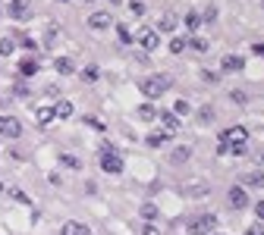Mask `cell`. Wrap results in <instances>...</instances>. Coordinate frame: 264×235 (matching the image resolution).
Masks as SVG:
<instances>
[{"instance_id": "obj_1", "label": "cell", "mask_w": 264, "mask_h": 235, "mask_svg": "<svg viewBox=\"0 0 264 235\" xmlns=\"http://www.w3.org/2000/svg\"><path fill=\"white\" fill-rule=\"evenodd\" d=\"M170 85H173V78H170V76H151V78H142V85H138V88H142L145 97H161Z\"/></svg>"}, {"instance_id": "obj_2", "label": "cell", "mask_w": 264, "mask_h": 235, "mask_svg": "<svg viewBox=\"0 0 264 235\" xmlns=\"http://www.w3.org/2000/svg\"><path fill=\"white\" fill-rule=\"evenodd\" d=\"M214 229H217V217H214V213H201V217H192V219H189V226H186L189 235H211Z\"/></svg>"}, {"instance_id": "obj_3", "label": "cell", "mask_w": 264, "mask_h": 235, "mask_svg": "<svg viewBox=\"0 0 264 235\" xmlns=\"http://www.w3.org/2000/svg\"><path fill=\"white\" fill-rule=\"evenodd\" d=\"M6 13H10L13 22H25V19H32V6H29V0H10Z\"/></svg>"}, {"instance_id": "obj_4", "label": "cell", "mask_w": 264, "mask_h": 235, "mask_svg": "<svg viewBox=\"0 0 264 235\" xmlns=\"http://www.w3.org/2000/svg\"><path fill=\"white\" fill-rule=\"evenodd\" d=\"M248 132L242 129V125H230V129L220 132V144H246Z\"/></svg>"}, {"instance_id": "obj_5", "label": "cell", "mask_w": 264, "mask_h": 235, "mask_svg": "<svg viewBox=\"0 0 264 235\" xmlns=\"http://www.w3.org/2000/svg\"><path fill=\"white\" fill-rule=\"evenodd\" d=\"M19 132H22V123H19L16 116H0V135L19 138Z\"/></svg>"}, {"instance_id": "obj_6", "label": "cell", "mask_w": 264, "mask_h": 235, "mask_svg": "<svg viewBox=\"0 0 264 235\" xmlns=\"http://www.w3.org/2000/svg\"><path fill=\"white\" fill-rule=\"evenodd\" d=\"M101 170L110 172V176H120V172H123V160L116 157V154H104V157H101Z\"/></svg>"}, {"instance_id": "obj_7", "label": "cell", "mask_w": 264, "mask_h": 235, "mask_svg": "<svg viewBox=\"0 0 264 235\" xmlns=\"http://www.w3.org/2000/svg\"><path fill=\"white\" fill-rule=\"evenodd\" d=\"M227 198H230V204H233V207H236V210H242V207H246V204H248V194H246V185H233V188H230V194H227Z\"/></svg>"}, {"instance_id": "obj_8", "label": "cell", "mask_w": 264, "mask_h": 235, "mask_svg": "<svg viewBox=\"0 0 264 235\" xmlns=\"http://www.w3.org/2000/svg\"><path fill=\"white\" fill-rule=\"evenodd\" d=\"M138 44H142L145 50H157L161 38H157V31H151V29H142V31H138Z\"/></svg>"}, {"instance_id": "obj_9", "label": "cell", "mask_w": 264, "mask_h": 235, "mask_svg": "<svg viewBox=\"0 0 264 235\" xmlns=\"http://www.w3.org/2000/svg\"><path fill=\"white\" fill-rule=\"evenodd\" d=\"M60 232H63V235H91V229H88L85 223H79V219H66Z\"/></svg>"}, {"instance_id": "obj_10", "label": "cell", "mask_w": 264, "mask_h": 235, "mask_svg": "<svg viewBox=\"0 0 264 235\" xmlns=\"http://www.w3.org/2000/svg\"><path fill=\"white\" fill-rule=\"evenodd\" d=\"M110 22H114V19H110V13H91L88 16V29H110Z\"/></svg>"}, {"instance_id": "obj_11", "label": "cell", "mask_w": 264, "mask_h": 235, "mask_svg": "<svg viewBox=\"0 0 264 235\" xmlns=\"http://www.w3.org/2000/svg\"><path fill=\"white\" fill-rule=\"evenodd\" d=\"M161 123H164V135H173V132L180 129V116H176V113H167V110H164L161 113Z\"/></svg>"}, {"instance_id": "obj_12", "label": "cell", "mask_w": 264, "mask_h": 235, "mask_svg": "<svg viewBox=\"0 0 264 235\" xmlns=\"http://www.w3.org/2000/svg\"><path fill=\"white\" fill-rule=\"evenodd\" d=\"M54 116L57 119H69L72 116V104H69V100H57V104H54Z\"/></svg>"}, {"instance_id": "obj_13", "label": "cell", "mask_w": 264, "mask_h": 235, "mask_svg": "<svg viewBox=\"0 0 264 235\" xmlns=\"http://www.w3.org/2000/svg\"><path fill=\"white\" fill-rule=\"evenodd\" d=\"M50 119H54V107H41V110H35V123L41 125V129L50 123Z\"/></svg>"}, {"instance_id": "obj_14", "label": "cell", "mask_w": 264, "mask_h": 235, "mask_svg": "<svg viewBox=\"0 0 264 235\" xmlns=\"http://www.w3.org/2000/svg\"><path fill=\"white\" fill-rule=\"evenodd\" d=\"M220 66H223L227 72H236V69H242V57H236V53H227Z\"/></svg>"}, {"instance_id": "obj_15", "label": "cell", "mask_w": 264, "mask_h": 235, "mask_svg": "<svg viewBox=\"0 0 264 235\" xmlns=\"http://www.w3.org/2000/svg\"><path fill=\"white\" fill-rule=\"evenodd\" d=\"M189 154H192V151H189L186 144H182V147H173V154H170V160H173V163H186V160H189Z\"/></svg>"}, {"instance_id": "obj_16", "label": "cell", "mask_w": 264, "mask_h": 235, "mask_svg": "<svg viewBox=\"0 0 264 235\" xmlns=\"http://www.w3.org/2000/svg\"><path fill=\"white\" fill-rule=\"evenodd\" d=\"M16 53V38H3L0 41V57H13Z\"/></svg>"}, {"instance_id": "obj_17", "label": "cell", "mask_w": 264, "mask_h": 235, "mask_svg": "<svg viewBox=\"0 0 264 235\" xmlns=\"http://www.w3.org/2000/svg\"><path fill=\"white\" fill-rule=\"evenodd\" d=\"M54 66H57V72H60V76H69V72L76 69V66H72V60H69V57H60V60H57Z\"/></svg>"}, {"instance_id": "obj_18", "label": "cell", "mask_w": 264, "mask_h": 235, "mask_svg": "<svg viewBox=\"0 0 264 235\" xmlns=\"http://www.w3.org/2000/svg\"><path fill=\"white\" fill-rule=\"evenodd\" d=\"M19 72H22V76H35L38 72V60H22V63H19Z\"/></svg>"}, {"instance_id": "obj_19", "label": "cell", "mask_w": 264, "mask_h": 235, "mask_svg": "<svg viewBox=\"0 0 264 235\" xmlns=\"http://www.w3.org/2000/svg\"><path fill=\"white\" fill-rule=\"evenodd\" d=\"M157 29H161V31H173L176 29V16H173V13H167V16L157 22Z\"/></svg>"}, {"instance_id": "obj_20", "label": "cell", "mask_w": 264, "mask_h": 235, "mask_svg": "<svg viewBox=\"0 0 264 235\" xmlns=\"http://www.w3.org/2000/svg\"><path fill=\"white\" fill-rule=\"evenodd\" d=\"M246 185H252V188H261L264 185V172H248L246 179H242Z\"/></svg>"}, {"instance_id": "obj_21", "label": "cell", "mask_w": 264, "mask_h": 235, "mask_svg": "<svg viewBox=\"0 0 264 235\" xmlns=\"http://www.w3.org/2000/svg\"><path fill=\"white\" fill-rule=\"evenodd\" d=\"M98 76H101L98 66H85V69H82V82H98Z\"/></svg>"}, {"instance_id": "obj_22", "label": "cell", "mask_w": 264, "mask_h": 235, "mask_svg": "<svg viewBox=\"0 0 264 235\" xmlns=\"http://www.w3.org/2000/svg\"><path fill=\"white\" fill-rule=\"evenodd\" d=\"M198 25H201V16H198V13L192 10V13H189V16H186V29H192V31H195Z\"/></svg>"}, {"instance_id": "obj_23", "label": "cell", "mask_w": 264, "mask_h": 235, "mask_svg": "<svg viewBox=\"0 0 264 235\" xmlns=\"http://www.w3.org/2000/svg\"><path fill=\"white\" fill-rule=\"evenodd\" d=\"M189 110H192V107H189V100H176V104H173V113H176V116H186Z\"/></svg>"}, {"instance_id": "obj_24", "label": "cell", "mask_w": 264, "mask_h": 235, "mask_svg": "<svg viewBox=\"0 0 264 235\" xmlns=\"http://www.w3.org/2000/svg\"><path fill=\"white\" fill-rule=\"evenodd\" d=\"M138 116H142L145 123H148V119H154V107H151V104H142V107H138Z\"/></svg>"}, {"instance_id": "obj_25", "label": "cell", "mask_w": 264, "mask_h": 235, "mask_svg": "<svg viewBox=\"0 0 264 235\" xmlns=\"http://www.w3.org/2000/svg\"><path fill=\"white\" fill-rule=\"evenodd\" d=\"M186 50V41H182V38H173V41H170V53H182Z\"/></svg>"}, {"instance_id": "obj_26", "label": "cell", "mask_w": 264, "mask_h": 235, "mask_svg": "<svg viewBox=\"0 0 264 235\" xmlns=\"http://www.w3.org/2000/svg\"><path fill=\"white\" fill-rule=\"evenodd\" d=\"M142 217H145V219H154V217H157V207H154V204H142Z\"/></svg>"}, {"instance_id": "obj_27", "label": "cell", "mask_w": 264, "mask_h": 235, "mask_svg": "<svg viewBox=\"0 0 264 235\" xmlns=\"http://www.w3.org/2000/svg\"><path fill=\"white\" fill-rule=\"evenodd\" d=\"M186 44H192V50H208V41H204V38H189Z\"/></svg>"}, {"instance_id": "obj_28", "label": "cell", "mask_w": 264, "mask_h": 235, "mask_svg": "<svg viewBox=\"0 0 264 235\" xmlns=\"http://www.w3.org/2000/svg\"><path fill=\"white\" fill-rule=\"evenodd\" d=\"M204 22H217V6H208V10H204Z\"/></svg>"}, {"instance_id": "obj_29", "label": "cell", "mask_w": 264, "mask_h": 235, "mask_svg": "<svg viewBox=\"0 0 264 235\" xmlns=\"http://www.w3.org/2000/svg\"><path fill=\"white\" fill-rule=\"evenodd\" d=\"M85 125H91V129L104 132V123H101V119H91V116H85Z\"/></svg>"}, {"instance_id": "obj_30", "label": "cell", "mask_w": 264, "mask_h": 235, "mask_svg": "<svg viewBox=\"0 0 264 235\" xmlns=\"http://www.w3.org/2000/svg\"><path fill=\"white\" fill-rule=\"evenodd\" d=\"M60 163H63V166H72V170H79V160H76V157H66V154L60 157Z\"/></svg>"}, {"instance_id": "obj_31", "label": "cell", "mask_w": 264, "mask_h": 235, "mask_svg": "<svg viewBox=\"0 0 264 235\" xmlns=\"http://www.w3.org/2000/svg\"><path fill=\"white\" fill-rule=\"evenodd\" d=\"M164 138H170V135H164V132H157V135H151V138H148V144H151V147H157V144H161Z\"/></svg>"}, {"instance_id": "obj_32", "label": "cell", "mask_w": 264, "mask_h": 235, "mask_svg": "<svg viewBox=\"0 0 264 235\" xmlns=\"http://www.w3.org/2000/svg\"><path fill=\"white\" fill-rule=\"evenodd\" d=\"M10 194H13V201H19V204H29V198H25V194H22V191H19V188H13V191H10Z\"/></svg>"}, {"instance_id": "obj_33", "label": "cell", "mask_w": 264, "mask_h": 235, "mask_svg": "<svg viewBox=\"0 0 264 235\" xmlns=\"http://www.w3.org/2000/svg\"><path fill=\"white\" fill-rule=\"evenodd\" d=\"M230 97H233L236 104H246V100H248V97H246V91H239V88H236L233 94H230Z\"/></svg>"}, {"instance_id": "obj_34", "label": "cell", "mask_w": 264, "mask_h": 235, "mask_svg": "<svg viewBox=\"0 0 264 235\" xmlns=\"http://www.w3.org/2000/svg\"><path fill=\"white\" fill-rule=\"evenodd\" d=\"M129 10L135 13V16H145V3H138V0H135V3H129Z\"/></svg>"}, {"instance_id": "obj_35", "label": "cell", "mask_w": 264, "mask_h": 235, "mask_svg": "<svg viewBox=\"0 0 264 235\" xmlns=\"http://www.w3.org/2000/svg\"><path fill=\"white\" fill-rule=\"evenodd\" d=\"M13 94H29V85H25V82H16V85H13Z\"/></svg>"}, {"instance_id": "obj_36", "label": "cell", "mask_w": 264, "mask_h": 235, "mask_svg": "<svg viewBox=\"0 0 264 235\" xmlns=\"http://www.w3.org/2000/svg\"><path fill=\"white\" fill-rule=\"evenodd\" d=\"M142 235H161V232H157V229H154V226H151V223H148V226H145V229H142Z\"/></svg>"}, {"instance_id": "obj_37", "label": "cell", "mask_w": 264, "mask_h": 235, "mask_svg": "<svg viewBox=\"0 0 264 235\" xmlns=\"http://www.w3.org/2000/svg\"><path fill=\"white\" fill-rule=\"evenodd\" d=\"M255 213H258V219H264V201H258V204H255Z\"/></svg>"}, {"instance_id": "obj_38", "label": "cell", "mask_w": 264, "mask_h": 235, "mask_svg": "<svg viewBox=\"0 0 264 235\" xmlns=\"http://www.w3.org/2000/svg\"><path fill=\"white\" fill-rule=\"evenodd\" d=\"M252 53H258V57H264V44H255V47H252Z\"/></svg>"}, {"instance_id": "obj_39", "label": "cell", "mask_w": 264, "mask_h": 235, "mask_svg": "<svg viewBox=\"0 0 264 235\" xmlns=\"http://www.w3.org/2000/svg\"><path fill=\"white\" fill-rule=\"evenodd\" d=\"M248 235H264V229H261V226H255V229H248Z\"/></svg>"}, {"instance_id": "obj_40", "label": "cell", "mask_w": 264, "mask_h": 235, "mask_svg": "<svg viewBox=\"0 0 264 235\" xmlns=\"http://www.w3.org/2000/svg\"><path fill=\"white\" fill-rule=\"evenodd\" d=\"M114 3H123V0H114Z\"/></svg>"}, {"instance_id": "obj_41", "label": "cell", "mask_w": 264, "mask_h": 235, "mask_svg": "<svg viewBox=\"0 0 264 235\" xmlns=\"http://www.w3.org/2000/svg\"><path fill=\"white\" fill-rule=\"evenodd\" d=\"M82 3H91V0H82Z\"/></svg>"}, {"instance_id": "obj_42", "label": "cell", "mask_w": 264, "mask_h": 235, "mask_svg": "<svg viewBox=\"0 0 264 235\" xmlns=\"http://www.w3.org/2000/svg\"><path fill=\"white\" fill-rule=\"evenodd\" d=\"M0 191H3V182H0Z\"/></svg>"}, {"instance_id": "obj_43", "label": "cell", "mask_w": 264, "mask_h": 235, "mask_svg": "<svg viewBox=\"0 0 264 235\" xmlns=\"http://www.w3.org/2000/svg\"><path fill=\"white\" fill-rule=\"evenodd\" d=\"M60 3H66V0H60Z\"/></svg>"}, {"instance_id": "obj_44", "label": "cell", "mask_w": 264, "mask_h": 235, "mask_svg": "<svg viewBox=\"0 0 264 235\" xmlns=\"http://www.w3.org/2000/svg\"><path fill=\"white\" fill-rule=\"evenodd\" d=\"M261 6H264V0H261Z\"/></svg>"}]
</instances>
